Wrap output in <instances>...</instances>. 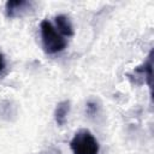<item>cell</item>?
I'll return each instance as SVG.
<instances>
[{
    "label": "cell",
    "instance_id": "7",
    "mask_svg": "<svg viewBox=\"0 0 154 154\" xmlns=\"http://www.w3.org/2000/svg\"><path fill=\"white\" fill-rule=\"evenodd\" d=\"M4 67H5V60H4L2 54L0 53V71H2V70H4Z\"/></svg>",
    "mask_w": 154,
    "mask_h": 154
},
{
    "label": "cell",
    "instance_id": "1",
    "mask_svg": "<svg viewBox=\"0 0 154 154\" xmlns=\"http://www.w3.org/2000/svg\"><path fill=\"white\" fill-rule=\"evenodd\" d=\"M40 28H41L42 43L47 53L55 54L61 52L66 47L65 38L55 30V28L48 20H42Z\"/></svg>",
    "mask_w": 154,
    "mask_h": 154
},
{
    "label": "cell",
    "instance_id": "3",
    "mask_svg": "<svg viewBox=\"0 0 154 154\" xmlns=\"http://www.w3.org/2000/svg\"><path fill=\"white\" fill-rule=\"evenodd\" d=\"M30 2L29 1H24V0H13V1H7L6 2V13L8 17L14 18L20 16L25 10H28L30 7Z\"/></svg>",
    "mask_w": 154,
    "mask_h": 154
},
{
    "label": "cell",
    "instance_id": "5",
    "mask_svg": "<svg viewBox=\"0 0 154 154\" xmlns=\"http://www.w3.org/2000/svg\"><path fill=\"white\" fill-rule=\"evenodd\" d=\"M70 111V103L67 101L60 102L55 108V120L59 125H63L66 120V117Z\"/></svg>",
    "mask_w": 154,
    "mask_h": 154
},
{
    "label": "cell",
    "instance_id": "4",
    "mask_svg": "<svg viewBox=\"0 0 154 154\" xmlns=\"http://www.w3.org/2000/svg\"><path fill=\"white\" fill-rule=\"evenodd\" d=\"M55 24H57V29L60 34H63L65 36H72L73 35L72 24L66 16H64V14L57 16L55 17Z\"/></svg>",
    "mask_w": 154,
    "mask_h": 154
},
{
    "label": "cell",
    "instance_id": "6",
    "mask_svg": "<svg viewBox=\"0 0 154 154\" xmlns=\"http://www.w3.org/2000/svg\"><path fill=\"white\" fill-rule=\"evenodd\" d=\"M87 111H88V113H90V114L95 113V112H96V105H95L94 102H89V103L87 105Z\"/></svg>",
    "mask_w": 154,
    "mask_h": 154
},
{
    "label": "cell",
    "instance_id": "2",
    "mask_svg": "<svg viewBox=\"0 0 154 154\" xmlns=\"http://www.w3.org/2000/svg\"><path fill=\"white\" fill-rule=\"evenodd\" d=\"M70 147L73 154H97L99 143L96 138L88 131L81 130L76 132L70 142Z\"/></svg>",
    "mask_w": 154,
    "mask_h": 154
}]
</instances>
